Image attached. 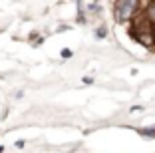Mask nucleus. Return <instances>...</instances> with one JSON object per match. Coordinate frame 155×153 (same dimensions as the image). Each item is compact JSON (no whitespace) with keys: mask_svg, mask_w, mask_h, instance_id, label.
<instances>
[{"mask_svg":"<svg viewBox=\"0 0 155 153\" xmlns=\"http://www.w3.org/2000/svg\"><path fill=\"white\" fill-rule=\"evenodd\" d=\"M2 151H4V147H2V145H0V153H2Z\"/></svg>","mask_w":155,"mask_h":153,"instance_id":"20e7f679","label":"nucleus"},{"mask_svg":"<svg viewBox=\"0 0 155 153\" xmlns=\"http://www.w3.org/2000/svg\"><path fill=\"white\" fill-rule=\"evenodd\" d=\"M147 20H149L151 24H155V2H153V4H149V10H147Z\"/></svg>","mask_w":155,"mask_h":153,"instance_id":"f03ea898","label":"nucleus"},{"mask_svg":"<svg viewBox=\"0 0 155 153\" xmlns=\"http://www.w3.org/2000/svg\"><path fill=\"white\" fill-rule=\"evenodd\" d=\"M62 56H64V58H70V56H72V52H70V50H64V52H62Z\"/></svg>","mask_w":155,"mask_h":153,"instance_id":"7ed1b4c3","label":"nucleus"},{"mask_svg":"<svg viewBox=\"0 0 155 153\" xmlns=\"http://www.w3.org/2000/svg\"><path fill=\"white\" fill-rule=\"evenodd\" d=\"M135 10H137L135 2H117L115 4V18H117V22H125L135 14Z\"/></svg>","mask_w":155,"mask_h":153,"instance_id":"f257e3e1","label":"nucleus"}]
</instances>
